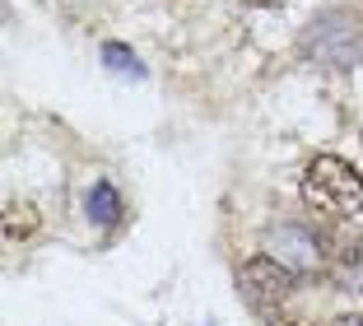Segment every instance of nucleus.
<instances>
[{
    "label": "nucleus",
    "mask_w": 363,
    "mask_h": 326,
    "mask_svg": "<svg viewBox=\"0 0 363 326\" xmlns=\"http://www.w3.org/2000/svg\"><path fill=\"white\" fill-rule=\"evenodd\" d=\"M331 326H363V317H359V313H345V317H335Z\"/></svg>",
    "instance_id": "obj_9"
},
{
    "label": "nucleus",
    "mask_w": 363,
    "mask_h": 326,
    "mask_svg": "<svg viewBox=\"0 0 363 326\" xmlns=\"http://www.w3.org/2000/svg\"><path fill=\"white\" fill-rule=\"evenodd\" d=\"M242 5H257V10H279L284 0H242Z\"/></svg>",
    "instance_id": "obj_10"
},
{
    "label": "nucleus",
    "mask_w": 363,
    "mask_h": 326,
    "mask_svg": "<svg viewBox=\"0 0 363 326\" xmlns=\"http://www.w3.org/2000/svg\"><path fill=\"white\" fill-rule=\"evenodd\" d=\"M317 256H321V266L326 271H335L345 280H359L363 275V238L354 229H345L340 219H331L326 229H321V238H317Z\"/></svg>",
    "instance_id": "obj_4"
},
{
    "label": "nucleus",
    "mask_w": 363,
    "mask_h": 326,
    "mask_svg": "<svg viewBox=\"0 0 363 326\" xmlns=\"http://www.w3.org/2000/svg\"><path fill=\"white\" fill-rule=\"evenodd\" d=\"M238 294H242L247 308H257V313L270 317L294 294V275H289V266L275 261V256H252V261L238 266Z\"/></svg>",
    "instance_id": "obj_3"
},
{
    "label": "nucleus",
    "mask_w": 363,
    "mask_h": 326,
    "mask_svg": "<svg viewBox=\"0 0 363 326\" xmlns=\"http://www.w3.org/2000/svg\"><path fill=\"white\" fill-rule=\"evenodd\" d=\"M270 326H308V322H298V317H279V313H270Z\"/></svg>",
    "instance_id": "obj_8"
},
{
    "label": "nucleus",
    "mask_w": 363,
    "mask_h": 326,
    "mask_svg": "<svg viewBox=\"0 0 363 326\" xmlns=\"http://www.w3.org/2000/svg\"><path fill=\"white\" fill-rule=\"evenodd\" d=\"M84 214L98 224V229H117L121 214H126V205H121V191L112 187V182H98V187L84 196Z\"/></svg>",
    "instance_id": "obj_5"
},
{
    "label": "nucleus",
    "mask_w": 363,
    "mask_h": 326,
    "mask_svg": "<svg viewBox=\"0 0 363 326\" xmlns=\"http://www.w3.org/2000/svg\"><path fill=\"white\" fill-rule=\"evenodd\" d=\"M303 56L321 70H350L363 56V19L354 10H321L298 38Z\"/></svg>",
    "instance_id": "obj_2"
},
{
    "label": "nucleus",
    "mask_w": 363,
    "mask_h": 326,
    "mask_svg": "<svg viewBox=\"0 0 363 326\" xmlns=\"http://www.w3.org/2000/svg\"><path fill=\"white\" fill-rule=\"evenodd\" d=\"M103 65L107 70H117V75H126V80H145V65L130 56V47H121V43H107L103 47Z\"/></svg>",
    "instance_id": "obj_7"
},
{
    "label": "nucleus",
    "mask_w": 363,
    "mask_h": 326,
    "mask_svg": "<svg viewBox=\"0 0 363 326\" xmlns=\"http://www.w3.org/2000/svg\"><path fill=\"white\" fill-rule=\"evenodd\" d=\"M303 200L326 219H350L363 210V178L354 163L335 154H317L303 173Z\"/></svg>",
    "instance_id": "obj_1"
},
{
    "label": "nucleus",
    "mask_w": 363,
    "mask_h": 326,
    "mask_svg": "<svg viewBox=\"0 0 363 326\" xmlns=\"http://www.w3.org/2000/svg\"><path fill=\"white\" fill-rule=\"evenodd\" d=\"M33 233H38V210H33L28 200H10V205H5V238L28 242Z\"/></svg>",
    "instance_id": "obj_6"
}]
</instances>
